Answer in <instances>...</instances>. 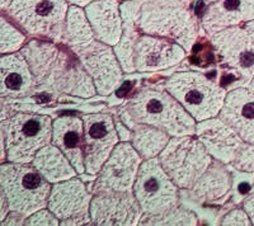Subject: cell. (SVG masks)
<instances>
[{
	"label": "cell",
	"instance_id": "obj_1",
	"mask_svg": "<svg viewBox=\"0 0 254 226\" xmlns=\"http://www.w3.org/2000/svg\"><path fill=\"white\" fill-rule=\"evenodd\" d=\"M20 53L26 56L36 79V90L90 98L97 89L78 57L51 41L32 40Z\"/></svg>",
	"mask_w": 254,
	"mask_h": 226
},
{
	"label": "cell",
	"instance_id": "obj_2",
	"mask_svg": "<svg viewBox=\"0 0 254 226\" xmlns=\"http://www.w3.org/2000/svg\"><path fill=\"white\" fill-rule=\"evenodd\" d=\"M120 118L132 130L136 125H150L171 136L194 135L197 122L167 89L142 88L120 110Z\"/></svg>",
	"mask_w": 254,
	"mask_h": 226
},
{
	"label": "cell",
	"instance_id": "obj_3",
	"mask_svg": "<svg viewBox=\"0 0 254 226\" xmlns=\"http://www.w3.org/2000/svg\"><path fill=\"white\" fill-rule=\"evenodd\" d=\"M137 27L144 35L169 38L190 53L198 37L197 14L188 0H140Z\"/></svg>",
	"mask_w": 254,
	"mask_h": 226
},
{
	"label": "cell",
	"instance_id": "obj_4",
	"mask_svg": "<svg viewBox=\"0 0 254 226\" xmlns=\"http://www.w3.org/2000/svg\"><path fill=\"white\" fill-rule=\"evenodd\" d=\"M0 188L8 198L10 212L24 218L47 207L52 184L33 167L23 163H1Z\"/></svg>",
	"mask_w": 254,
	"mask_h": 226
},
{
	"label": "cell",
	"instance_id": "obj_5",
	"mask_svg": "<svg viewBox=\"0 0 254 226\" xmlns=\"http://www.w3.org/2000/svg\"><path fill=\"white\" fill-rule=\"evenodd\" d=\"M51 117L40 113L17 112L1 118V141L6 160L32 164L36 154L52 141Z\"/></svg>",
	"mask_w": 254,
	"mask_h": 226
},
{
	"label": "cell",
	"instance_id": "obj_6",
	"mask_svg": "<svg viewBox=\"0 0 254 226\" xmlns=\"http://www.w3.org/2000/svg\"><path fill=\"white\" fill-rule=\"evenodd\" d=\"M165 89L196 122L217 117L226 98L225 88L199 71H181L165 81Z\"/></svg>",
	"mask_w": 254,
	"mask_h": 226
},
{
	"label": "cell",
	"instance_id": "obj_7",
	"mask_svg": "<svg viewBox=\"0 0 254 226\" xmlns=\"http://www.w3.org/2000/svg\"><path fill=\"white\" fill-rule=\"evenodd\" d=\"M69 8L67 0H13L3 13L27 35L60 42Z\"/></svg>",
	"mask_w": 254,
	"mask_h": 226
},
{
	"label": "cell",
	"instance_id": "obj_8",
	"mask_svg": "<svg viewBox=\"0 0 254 226\" xmlns=\"http://www.w3.org/2000/svg\"><path fill=\"white\" fill-rule=\"evenodd\" d=\"M163 169L181 189H190L214 160L194 135L172 136L158 157Z\"/></svg>",
	"mask_w": 254,
	"mask_h": 226
},
{
	"label": "cell",
	"instance_id": "obj_9",
	"mask_svg": "<svg viewBox=\"0 0 254 226\" xmlns=\"http://www.w3.org/2000/svg\"><path fill=\"white\" fill-rule=\"evenodd\" d=\"M132 191L144 215L155 216L178 205L179 187L163 169L158 158L142 162Z\"/></svg>",
	"mask_w": 254,
	"mask_h": 226
},
{
	"label": "cell",
	"instance_id": "obj_10",
	"mask_svg": "<svg viewBox=\"0 0 254 226\" xmlns=\"http://www.w3.org/2000/svg\"><path fill=\"white\" fill-rule=\"evenodd\" d=\"M217 60L237 74L242 87L254 81V29L235 26L211 36Z\"/></svg>",
	"mask_w": 254,
	"mask_h": 226
},
{
	"label": "cell",
	"instance_id": "obj_11",
	"mask_svg": "<svg viewBox=\"0 0 254 226\" xmlns=\"http://www.w3.org/2000/svg\"><path fill=\"white\" fill-rule=\"evenodd\" d=\"M70 49L90 75L99 96H111L124 83V69L112 46L93 40Z\"/></svg>",
	"mask_w": 254,
	"mask_h": 226
},
{
	"label": "cell",
	"instance_id": "obj_12",
	"mask_svg": "<svg viewBox=\"0 0 254 226\" xmlns=\"http://www.w3.org/2000/svg\"><path fill=\"white\" fill-rule=\"evenodd\" d=\"M81 118L85 140V171L95 175L120 144V136L115 119L108 113H88Z\"/></svg>",
	"mask_w": 254,
	"mask_h": 226
},
{
	"label": "cell",
	"instance_id": "obj_13",
	"mask_svg": "<svg viewBox=\"0 0 254 226\" xmlns=\"http://www.w3.org/2000/svg\"><path fill=\"white\" fill-rule=\"evenodd\" d=\"M92 198L83 180L74 177L52 184L47 207L60 219V225H88Z\"/></svg>",
	"mask_w": 254,
	"mask_h": 226
},
{
	"label": "cell",
	"instance_id": "obj_14",
	"mask_svg": "<svg viewBox=\"0 0 254 226\" xmlns=\"http://www.w3.org/2000/svg\"><path fill=\"white\" fill-rule=\"evenodd\" d=\"M142 162L131 142L121 141L102 167L93 192L132 191Z\"/></svg>",
	"mask_w": 254,
	"mask_h": 226
},
{
	"label": "cell",
	"instance_id": "obj_15",
	"mask_svg": "<svg viewBox=\"0 0 254 226\" xmlns=\"http://www.w3.org/2000/svg\"><path fill=\"white\" fill-rule=\"evenodd\" d=\"M141 206L133 191L98 192L90 203V220L98 226H132L142 219Z\"/></svg>",
	"mask_w": 254,
	"mask_h": 226
},
{
	"label": "cell",
	"instance_id": "obj_16",
	"mask_svg": "<svg viewBox=\"0 0 254 226\" xmlns=\"http://www.w3.org/2000/svg\"><path fill=\"white\" fill-rule=\"evenodd\" d=\"M187 51L169 38L144 35L135 46V67L140 73H156L181 64Z\"/></svg>",
	"mask_w": 254,
	"mask_h": 226
},
{
	"label": "cell",
	"instance_id": "obj_17",
	"mask_svg": "<svg viewBox=\"0 0 254 226\" xmlns=\"http://www.w3.org/2000/svg\"><path fill=\"white\" fill-rule=\"evenodd\" d=\"M194 136L214 159L231 164L244 140L219 116L197 122Z\"/></svg>",
	"mask_w": 254,
	"mask_h": 226
},
{
	"label": "cell",
	"instance_id": "obj_18",
	"mask_svg": "<svg viewBox=\"0 0 254 226\" xmlns=\"http://www.w3.org/2000/svg\"><path fill=\"white\" fill-rule=\"evenodd\" d=\"M219 117L234 128L244 141L254 144L253 89L238 87L228 92Z\"/></svg>",
	"mask_w": 254,
	"mask_h": 226
},
{
	"label": "cell",
	"instance_id": "obj_19",
	"mask_svg": "<svg viewBox=\"0 0 254 226\" xmlns=\"http://www.w3.org/2000/svg\"><path fill=\"white\" fill-rule=\"evenodd\" d=\"M254 20V0H217L206 8L201 24L210 36Z\"/></svg>",
	"mask_w": 254,
	"mask_h": 226
},
{
	"label": "cell",
	"instance_id": "obj_20",
	"mask_svg": "<svg viewBox=\"0 0 254 226\" xmlns=\"http://www.w3.org/2000/svg\"><path fill=\"white\" fill-rule=\"evenodd\" d=\"M36 90V79L26 56L22 53L1 55L0 58V96L18 98Z\"/></svg>",
	"mask_w": 254,
	"mask_h": 226
},
{
	"label": "cell",
	"instance_id": "obj_21",
	"mask_svg": "<svg viewBox=\"0 0 254 226\" xmlns=\"http://www.w3.org/2000/svg\"><path fill=\"white\" fill-rule=\"evenodd\" d=\"M51 142L66 155L79 174L85 171L83 118L76 116H61L56 118L52 126Z\"/></svg>",
	"mask_w": 254,
	"mask_h": 226
},
{
	"label": "cell",
	"instance_id": "obj_22",
	"mask_svg": "<svg viewBox=\"0 0 254 226\" xmlns=\"http://www.w3.org/2000/svg\"><path fill=\"white\" fill-rule=\"evenodd\" d=\"M95 40L115 47L124 31L120 0H98L85 6Z\"/></svg>",
	"mask_w": 254,
	"mask_h": 226
},
{
	"label": "cell",
	"instance_id": "obj_23",
	"mask_svg": "<svg viewBox=\"0 0 254 226\" xmlns=\"http://www.w3.org/2000/svg\"><path fill=\"white\" fill-rule=\"evenodd\" d=\"M231 187L233 171L229 170L225 163L215 159L190 191L198 202L215 203L225 197L231 191Z\"/></svg>",
	"mask_w": 254,
	"mask_h": 226
},
{
	"label": "cell",
	"instance_id": "obj_24",
	"mask_svg": "<svg viewBox=\"0 0 254 226\" xmlns=\"http://www.w3.org/2000/svg\"><path fill=\"white\" fill-rule=\"evenodd\" d=\"M141 1L140 0H124L121 4L122 22H124V31H122L121 40L113 49L119 57L121 66L125 73H133L135 67V46L139 40L140 29L137 27V14Z\"/></svg>",
	"mask_w": 254,
	"mask_h": 226
},
{
	"label": "cell",
	"instance_id": "obj_25",
	"mask_svg": "<svg viewBox=\"0 0 254 226\" xmlns=\"http://www.w3.org/2000/svg\"><path fill=\"white\" fill-rule=\"evenodd\" d=\"M32 164L51 184L74 178L78 174L66 155L52 142L36 154Z\"/></svg>",
	"mask_w": 254,
	"mask_h": 226
},
{
	"label": "cell",
	"instance_id": "obj_26",
	"mask_svg": "<svg viewBox=\"0 0 254 226\" xmlns=\"http://www.w3.org/2000/svg\"><path fill=\"white\" fill-rule=\"evenodd\" d=\"M171 135L150 125H136L131 133V144L140 154L142 160L153 159L160 155L171 140Z\"/></svg>",
	"mask_w": 254,
	"mask_h": 226
},
{
	"label": "cell",
	"instance_id": "obj_27",
	"mask_svg": "<svg viewBox=\"0 0 254 226\" xmlns=\"http://www.w3.org/2000/svg\"><path fill=\"white\" fill-rule=\"evenodd\" d=\"M93 40H95V36L92 24L85 13V9L70 4L66 22H65L63 42H65L67 46L74 47L88 44Z\"/></svg>",
	"mask_w": 254,
	"mask_h": 226
},
{
	"label": "cell",
	"instance_id": "obj_28",
	"mask_svg": "<svg viewBox=\"0 0 254 226\" xmlns=\"http://www.w3.org/2000/svg\"><path fill=\"white\" fill-rule=\"evenodd\" d=\"M198 224L196 214L186 207L174 206L173 209L168 210L160 215L155 216H149V215H142V219L140 221V225H179V226H193Z\"/></svg>",
	"mask_w": 254,
	"mask_h": 226
},
{
	"label": "cell",
	"instance_id": "obj_29",
	"mask_svg": "<svg viewBox=\"0 0 254 226\" xmlns=\"http://www.w3.org/2000/svg\"><path fill=\"white\" fill-rule=\"evenodd\" d=\"M27 37L19 27L9 20L5 14L0 18V53L1 55L18 53L26 44Z\"/></svg>",
	"mask_w": 254,
	"mask_h": 226
},
{
	"label": "cell",
	"instance_id": "obj_30",
	"mask_svg": "<svg viewBox=\"0 0 254 226\" xmlns=\"http://www.w3.org/2000/svg\"><path fill=\"white\" fill-rule=\"evenodd\" d=\"M233 202L235 205L243 203V201L254 193V171H240L234 169L233 171Z\"/></svg>",
	"mask_w": 254,
	"mask_h": 226
},
{
	"label": "cell",
	"instance_id": "obj_31",
	"mask_svg": "<svg viewBox=\"0 0 254 226\" xmlns=\"http://www.w3.org/2000/svg\"><path fill=\"white\" fill-rule=\"evenodd\" d=\"M233 168L240 171H254V144L244 141L238 150L234 160L231 162Z\"/></svg>",
	"mask_w": 254,
	"mask_h": 226
},
{
	"label": "cell",
	"instance_id": "obj_32",
	"mask_svg": "<svg viewBox=\"0 0 254 226\" xmlns=\"http://www.w3.org/2000/svg\"><path fill=\"white\" fill-rule=\"evenodd\" d=\"M24 225L27 226H58L60 225V219L56 216L49 207L41 209L38 211L29 215L24 221Z\"/></svg>",
	"mask_w": 254,
	"mask_h": 226
},
{
	"label": "cell",
	"instance_id": "obj_33",
	"mask_svg": "<svg viewBox=\"0 0 254 226\" xmlns=\"http://www.w3.org/2000/svg\"><path fill=\"white\" fill-rule=\"evenodd\" d=\"M222 226H249L252 221L244 209H234L226 214L221 220Z\"/></svg>",
	"mask_w": 254,
	"mask_h": 226
},
{
	"label": "cell",
	"instance_id": "obj_34",
	"mask_svg": "<svg viewBox=\"0 0 254 226\" xmlns=\"http://www.w3.org/2000/svg\"><path fill=\"white\" fill-rule=\"evenodd\" d=\"M116 127H117V132H119V136L121 141H130L132 131H130L131 128L128 126H126L124 122L120 121L116 122Z\"/></svg>",
	"mask_w": 254,
	"mask_h": 226
},
{
	"label": "cell",
	"instance_id": "obj_35",
	"mask_svg": "<svg viewBox=\"0 0 254 226\" xmlns=\"http://www.w3.org/2000/svg\"><path fill=\"white\" fill-rule=\"evenodd\" d=\"M0 223L5 220V218L10 214V206H9L8 198L4 192H0Z\"/></svg>",
	"mask_w": 254,
	"mask_h": 226
},
{
	"label": "cell",
	"instance_id": "obj_36",
	"mask_svg": "<svg viewBox=\"0 0 254 226\" xmlns=\"http://www.w3.org/2000/svg\"><path fill=\"white\" fill-rule=\"evenodd\" d=\"M242 205H243V209L246 210L249 219H251L252 225H254V193H252L249 197H247L246 200L243 201Z\"/></svg>",
	"mask_w": 254,
	"mask_h": 226
},
{
	"label": "cell",
	"instance_id": "obj_37",
	"mask_svg": "<svg viewBox=\"0 0 254 226\" xmlns=\"http://www.w3.org/2000/svg\"><path fill=\"white\" fill-rule=\"evenodd\" d=\"M70 4L72 5H78L81 8H85L87 5H89L90 3H94V1H98V0H67Z\"/></svg>",
	"mask_w": 254,
	"mask_h": 226
},
{
	"label": "cell",
	"instance_id": "obj_38",
	"mask_svg": "<svg viewBox=\"0 0 254 226\" xmlns=\"http://www.w3.org/2000/svg\"><path fill=\"white\" fill-rule=\"evenodd\" d=\"M13 0H0V6H1V9L3 10H5L6 8H8V5L10 3H12Z\"/></svg>",
	"mask_w": 254,
	"mask_h": 226
},
{
	"label": "cell",
	"instance_id": "obj_39",
	"mask_svg": "<svg viewBox=\"0 0 254 226\" xmlns=\"http://www.w3.org/2000/svg\"><path fill=\"white\" fill-rule=\"evenodd\" d=\"M206 1H208V3H214V1H217V0H206Z\"/></svg>",
	"mask_w": 254,
	"mask_h": 226
}]
</instances>
